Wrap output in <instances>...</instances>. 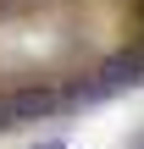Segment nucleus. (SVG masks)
I'll return each mask as SVG.
<instances>
[{"label": "nucleus", "mask_w": 144, "mask_h": 149, "mask_svg": "<svg viewBox=\"0 0 144 149\" xmlns=\"http://www.w3.org/2000/svg\"><path fill=\"white\" fill-rule=\"evenodd\" d=\"M44 149H55V144H44Z\"/></svg>", "instance_id": "nucleus-1"}]
</instances>
